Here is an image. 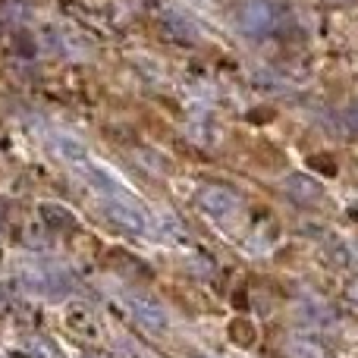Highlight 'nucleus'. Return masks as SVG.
<instances>
[{
    "label": "nucleus",
    "instance_id": "f257e3e1",
    "mask_svg": "<svg viewBox=\"0 0 358 358\" xmlns=\"http://www.w3.org/2000/svg\"><path fill=\"white\" fill-rule=\"evenodd\" d=\"M280 22V10L273 0H245L236 13V25H239L242 35L248 38H264L277 29Z\"/></svg>",
    "mask_w": 358,
    "mask_h": 358
},
{
    "label": "nucleus",
    "instance_id": "f03ea898",
    "mask_svg": "<svg viewBox=\"0 0 358 358\" xmlns=\"http://www.w3.org/2000/svg\"><path fill=\"white\" fill-rule=\"evenodd\" d=\"M104 214L113 227L126 229V233H132V236L148 233V214H145L132 198H104Z\"/></svg>",
    "mask_w": 358,
    "mask_h": 358
},
{
    "label": "nucleus",
    "instance_id": "7ed1b4c3",
    "mask_svg": "<svg viewBox=\"0 0 358 358\" xmlns=\"http://www.w3.org/2000/svg\"><path fill=\"white\" fill-rule=\"evenodd\" d=\"M198 208L208 217H214V220H229V217L239 214L242 201L227 185H201L198 189Z\"/></svg>",
    "mask_w": 358,
    "mask_h": 358
},
{
    "label": "nucleus",
    "instance_id": "20e7f679",
    "mask_svg": "<svg viewBox=\"0 0 358 358\" xmlns=\"http://www.w3.org/2000/svg\"><path fill=\"white\" fill-rule=\"evenodd\" d=\"M129 315L136 317V324H142V327L151 330V334H164V330L170 327V317H167V311H164V305L155 302V299H148V296H132Z\"/></svg>",
    "mask_w": 358,
    "mask_h": 358
},
{
    "label": "nucleus",
    "instance_id": "39448f33",
    "mask_svg": "<svg viewBox=\"0 0 358 358\" xmlns=\"http://www.w3.org/2000/svg\"><path fill=\"white\" fill-rule=\"evenodd\" d=\"M283 192L286 198H289L292 204H299V208H315V204L324 201V189L317 179L305 176V173H289L283 179Z\"/></svg>",
    "mask_w": 358,
    "mask_h": 358
},
{
    "label": "nucleus",
    "instance_id": "423d86ee",
    "mask_svg": "<svg viewBox=\"0 0 358 358\" xmlns=\"http://www.w3.org/2000/svg\"><path fill=\"white\" fill-rule=\"evenodd\" d=\"M161 25H164V31H167V35L173 38V41H179V44H195L198 38H201L195 19L173 10V6H167V10L161 13Z\"/></svg>",
    "mask_w": 358,
    "mask_h": 358
},
{
    "label": "nucleus",
    "instance_id": "0eeeda50",
    "mask_svg": "<svg viewBox=\"0 0 358 358\" xmlns=\"http://www.w3.org/2000/svg\"><path fill=\"white\" fill-rule=\"evenodd\" d=\"M50 151H54V155L60 157L66 167H73V170H79L82 164L92 157V155L85 151V145L79 142V138L63 136V132H54V136H50Z\"/></svg>",
    "mask_w": 358,
    "mask_h": 358
},
{
    "label": "nucleus",
    "instance_id": "6e6552de",
    "mask_svg": "<svg viewBox=\"0 0 358 358\" xmlns=\"http://www.w3.org/2000/svg\"><path fill=\"white\" fill-rule=\"evenodd\" d=\"M38 214H41V220L48 223L50 229H60V233H66V229H76V227H79V220H76L73 210L63 208V204H54V201H44L41 208H38Z\"/></svg>",
    "mask_w": 358,
    "mask_h": 358
},
{
    "label": "nucleus",
    "instance_id": "1a4fd4ad",
    "mask_svg": "<svg viewBox=\"0 0 358 358\" xmlns=\"http://www.w3.org/2000/svg\"><path fill=\"white\" fill-rule=\"evenodd\" d=\"M66 327L76 330V334H82V336H94V334H98L94 317H92V311H88L85 305H66Z\"/></svg>",
    "mask_w": 358,
    "mask_h": 358
},
{
    "label": "nucleus",
    "instance_id": "9d476101",
    "mask_svg": "<svg viewBox=\"0 0 358 358\" xmlns=\"http://www.w3.org/2000/svg\"><path fill=\"white\" fill-rule=\"evenodd\" d=\"M286 358H330L321 343L308 340V336H292L286 343Z\"/></svg>",
    "mask_w": 358,
    "mask_h": 358
},
{
    "label": "nucleus",
    "instance_id": "9b49d317",
    "mask_svg": "<svg viewBox=\"0 0 358 358\" xmlns=\"http://www.w3.org/2000/svg\"><path fill=\"white\" fill-rule=\"evenodd\" d=\"M229 340L242 349H252L255 343H258V330H255V324L248 321V317H236V321L229 324Z\"/></svg>",
    "mask_w": 358,
    "mask_h": 358
},
{
    "label": "nucleus",
    "instance_id": "f8f14e48",
    "mask_svg": "<svg viewBox=\"0 0 358 358\" xmlns=\"http://www.w3.org/2000/svg\"><path fill=\"white\" fill-rule=\"evenodd\" d=\"M29 16V3L25 0H0V19L3 22H22Z\"/></svg>",
    "mask_w": 358,
    "mask_h": 358
},
{
    "label": "nucleus",
    "instance_id": "ddd939ff",
    "mask_svg": "<svg viewBox=\"0 0 358 358\" xmlns=\"http://www.w3.org/2000/svg\"><path fill=\"white\" fill-rule=\"evenodd\" d=\"M29 355L31 358H63L60 349H57L50 340H31L29 343Z\"/></svg>",
    "mask_w": 358,
    "mask_h": 358
},
{
    "label": "nucleus",
    "instance_id": "4468645a",
    "mask_svg": "<svg viewBox=\"0 0 358 358\" xmlns=\"http://www.w3.org/2000/svg\"><path fill=\"white\" fill-rule=\"evenodd\" d=\"M343 123H346V129L352 132V136H358V104H352L346 113H343Z\"/></svg>",
    "mask_w": 358,
    "mask_h": 358
},
{
    "label": "nucleus",
    "instance_id": "2eb2a0df",
    "mask_svg": "<svg viewBox=\"0 0 358 358\" xmlns=\"http://www.w3.org/2000/svg\"><path fill=\"white\" fill-rule=\"evenodd\" d=\"M311 164H315V167L321 164V170H324L327 176H334V173H336V167H334V161H330V157H311Z\"/></svg>",
    "mask_w": 358,
    "mask_h": 358
},
{
    "label": "nucleus",
    "instance_id": "dca6fc26",
    "mask_svg": "<svg viewBox=\"0 0 358 358\" xmlns=\"http://www.w3.org/2000/svg\"><path fill=\"white\" fill-rule=\"evenodd\" d=\"M346 292H349V296H352V299H355V302H358V277H355V280H349Z\"/></svg>",
    "mask_w": 358,
    "mask_h": 358
},
{
    "label": "nucleus",
    "instance_id": "f3484780",
    "mask_svg": "<svg viewBox=\"0 0 358 358\" xmlns=\"http://www.w3.org/2000/svg\"><path fill=\"white\" fill-rule=\"evenodd\" d=\"M330 6H349V3H355V0H327Z\"/></svg>",
    "mask_w": 358,
    "mask_h": 358
},
{
    "label": "nucleus",
    "instance_id": "a211bd4d",
    "mask_svg": "<svg viewBox=\"0 0 358 358\" xmlns=\"http://www.w3.org/2000/svg\"><path fill=\"white\" fill-rule=\"evenodd\" d=\"M6 302V283H0V305Z\"/></svg>",
    "mask_w": 358,
    "mask_h": 358
},
{
    "label": "nucleus",
    "instance_id": "6ab92c4d",
    "mask_svg": "<svg viewBox=\"0 0 358 358\" xmlns=\"http://www.w3.org/2000/svg\"><path fill=\"white\" fill-rule=\"evenodd\" d=\"M85 358H107V355H98V352H92V355H85Z\"/></svg>",
    "mask_w": 358,
    "mask_h": 358
}]
</instances>
